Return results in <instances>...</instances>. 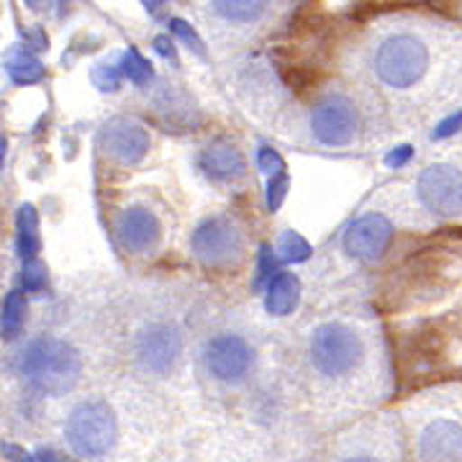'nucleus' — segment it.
<instances>
[{"label": "nucleus", "instance_id": "7", "mask_svg": "<svg viewBox=\"0 0 462 462\" xmlns=\"http://www.w3.org/2000/svg\"><path fill=\"white\" fill-rule=\"evenodd\" d=\"M314 136L327 147H345L357 132V111L345 96H327L311 111Z\"/></svg>", "mask_w": 462, "mask_h": 462}, {"label": "nucleus", "instance_id": "30", "mask_svg": "<svg viewBox=\"0 0 462 462\" xmlns=\"http://www.w3.org/2000/svg\"><path fill=\"white\" fill-rule=\"evenodd\" d=\"M154 50L160 51L162 57H167V60L178 62V51H175V44L170 42V36H157L154 39Z\"/></svg>", "mask_w": 462, "mask_h": 462}, {"label": "nucleus", "instance_id": "8", "mask_svg": "<svg viewBox=\"0 0 462 462\" xmlns=\"http://www.w3.org/2000/svg\"><path fill=\"white\" fill-rule=\"evenodd\" d=\"M203 363L208 367V373L221 383H239L247 378L254 363V352L252 346L236 337V334H218L214 337L206 352H203Z\"/></svg>", "mask_w": 462, "mask_h": 462}, {"label": "nucleus", "instance_id": "3", "mask_svg": "<svg viewBox=\"0 0 462 462\" xmlns=\"http://www.w3.org/2000/svg\"><path fill=\"white\" fill-rule=\"evenodd\" d=\"M427 67H430V51L416 36L409 33L385 39L375 54V72L391 88H411L424 78Z\"/></svg>", "mask_w": 462, "mask_h": 462}, {"label": "nucleus", "instance_id": "12", "mask_svg": "<svg viewBox=\"0 0 462 462\" xmlns=\"http://www.w3.org/2000/svg\"><path fill=\"white\" fill-rule=\"evenodd\" d=\"M160 221L157 216L142 208V206H134L126 208L124 214L118 216L116 221V236H118V245L132 252V254H144L152 252L160 242Z\"/></svg>", "mask_w": 462, "mask_h": 462}, {"label": "nucleus", "instance_id": "15", "mask_svg": "<svg viewBox=\"0 0 462 462\" xmlns=\"http://www.w3.org/2000/svg\"><path fill=\"white\" fill-rule=\"evenodd\" d=\"M300 300V281L293 273H278L275 281L267 285L264 293V309L273 316H288L296 311Z\"/></svg>", "mask_w": 462, "mask_h": 462}, {"label": "nucleus", "instance_id": "13", "mask_svg": "<svg viewBox=\"0 0 462 462\" xmlns=\"http://www.w3.org/2000/svg\"><path fill=\"white\" fill-rule=\"evenodd\" d=\"M419 457L424 462H460L462 427L452 419H437L419 437Z\"/></svg>", "mask_w": 462, "mask_h": 462}, {"label": "nucleus", "instance_id": "27", "mask_svg": "<svg viewBox=\"0 0 462 462\" xmlns=\"http://www.w3.org/2000/svg\"><path fill=\"white\" fill-rule=\"evenodd\" d=\"M257 165H260V170H264V172H270V175H278V172L285 170L282 157L273 147H260V152H257Z\"/></svg>", "mask_w": 462, "mask_h": 462}, {"label": "nucleus", "instance_id": "25", "mask_svg": "<svg viewBox=\"0 0 462 462\" xmlns=\"http://www.w3.org/2000/svg\"><path fill=\"white\" fill-rule=\"evenodd\" d=\"M21 281H23V288H26L29 293H39V291L47 285V267L39 263V260L26 263L23 264V275H21Z\"/></svg>", "mask_w": 462, "mask_h": 462}, {"label": "nucleus", "instance_id": "24", "mask_svg": "<svg viewBox=\"0 0 462 462\" xmlns=\"http://www.w3.org/2000/svg\"><path fill=\"white\" fill-rule=\"evenodd\" d=\"M288 188H291V178H288L285 170L278 172V175H270V180H267V208L273 214L282 206V200L288 196Z\"/></svg>", "mask_w": 462, "mask_h": 462}, {"label": "nucleus", "instance_id": "16", "mask_svg": "<svg viewBox=\"0 0 462 462\" xmlns=\"http://www.w3.org/2000/svg\"><path fill=\"white\" fill-rule=\"evenodd\" d=\"M16 247L23 263H33L39 252V216L33 206H21L16 216Z\"/></svg>", "mask_w": 462, "mask_h": 462}, {"label": "nucleus", "instance_id": "11", "mask_svg": "<svg viewBox=\"0 0 462 462\" xmlns=\"http://www.w3.org/2000/svg\"><path fill=\"white\" fill-rule=\"evenodd\" d=\"M393 242V224L380 214H367L357 218L345 231V249L349 257L373 263L385 254V249Z\"/></svg>", "mask_w": 462, "mask_h": 462}, {"label": "nucleus", "instance_id": "28", "mask_svg": "<svg viewBox=\"0 0 462 462\" xmlns=\"http://www.w3.org/2000/svg\"><path fill=\"white\" fill-rule=\"evenodd\" d=\"M460 129H462V111L460 114L447 116L445 121H439V124H437V129L431 132V139H447V136L457 134Z\"/></svg>", "mask_w": 462, "mask_h": 462}, {"label": "nucleus", "instance_id": "14", "mask_svg": "<svg viewBox=\"0 0 462 462\" xmlns=\"http://www.w3.org/2000/svg\"><path fill=\"white\" fill-rule=\"evenodd\" d=\"M200 172L214 182L239 180L247 172V160L239 149L229 142H211L199 154Z\"/></svg>", "mask_w": 462, "mask_h": 462}, {"label": "nucleus", "instance_id": "6", "mask_svg": "<svg viewBox=\"0 0 462 462\" xmlns=\"http://www.w3.org/2000/svg\"><path fill=\"white\" fill-rule=\"evenodd\" d=\"M419 200L437 216H455L462 211V172L452 165L427 167L416 182Z\"/></svg>", "mask_w": 462, "mask_h": 462}, {"label": "nucleus", "instance_id": "31", "mask_svg": "<svg viewBox=\"0 0 462 462\" xmlns=\"http://www.w3.org/2000/svg\"><path fill=\"white\" fill-rule=\"evenodd\" d=\"M345 462H375V460H370V457H349V460Z\"/></svg>", "mask_w": 462, "mask_h": 462}, {"label": "nucleus", "instance_id": "29", "mask_svg": "<svg viewBox=\"0 0 462 462\" xmlns=\"http://www.w3.org/2000/svg\"><path fill=\"white\" fill-rule=\"evenodd\" d=\"M413 149L409 144H403V147H396L393 152H388L385 154V165L388 167H403L409 160H411Z\"/></svg>", "mask_w": 462, "mask_h": 462}, {"label": "nucleus", "instance_id": "21", "mask_svg": "<svg viewBox=\"0 0 462 462\" xmlns=\"http://www.w3.org/2000/svg\"><path fill=\"white\" fill-rule=\"evenodd\" d=\"M278 252L285 263H306L311 257V245L298 231H285L278 242Z\"/></svg>", "mask_w": 462, "mask_h": 462}, {"label": "nucleus", "instance_id": "2", "mask_svg": "<svg viewBox=\"0 0 462 462\" xmlns=\"http://www.w3.org/2000/svg\"><path fill=\"white\" fill-rule=\"evenodd\" d=\"M69 449L80 457H103L108 455L118 437L114 409L106 401H85L69 413L65 427Z\"/></svg>", "mask_w": 462, "mask_h": 462}, {"label": "nucleus", "instance_id": "20", "mask_svg": "<svg viewBox=\"0 0 462 462\" xmlns=\"http://www.w3.org/2000/svg\"><path fill=\"white\" fill-rule=\"evenodd\" d=\"M121 69L124 75L132 80L134 85H147L152 78H154V69H152V62L147 57H142L136 47H129L124 51V60H121Z\"/></svg>", "mask_w": 462, "mask_h": 462}, {"label": "nucleus", "instance_id": "10", "mask_svg": "<svg viewBox=\"0 0 462 462\" xmlns=\"http://www.w3.org/2000/svg\"><path fill=\"white\" fill-rule=\"evenodd\" d=\"M134 352H136L139 365L147 373H152V375H167L175 367L178 357H180L182 339L172 327L152 324L147 329H142V334L136 337Z\"/></svg>", "mask_w": 462, "mask_h": 462}, {"label": "nucleus", "instance_id": "19", "mask_svg": "<svg viewBox=\"0 0 462 462\" xmlns=\"http://www.w3.org/2000/svg\"><path fill=\"white\" fill-rule=\"evenodd\" d=\"M26 319V298L21 291H11L3 300V337L16 339Z\"/></svg>", "mask_w": 462, "mask_h": 462}, {"label": "nucleus", "instance_id": "23", "mask_svg": "<svg viewBox=\"0 0 462 462\" xmlns=\"http://www.w3.org/2000/svg\"><path fill=\"white\" fill-rule=\"evenodd\" d=\"M275 254H273V249L263 245L260 247V260H257V273H254V281H252V291H263L264 285H270V282L275 281Z\"/></svg>", "mask_w": 462, "mask_h": 462}, {"label": "nucleus", "instance_id": "5", "mask_svg": "<svg viewBox=\"0 0 462 462\" xmlns=\"http://www.w3.org/2000/svg\"><path fill=\"white\" fill-rule=\"evenodd\" d=\"M193 252L208 270H229L242 263L245 239L236 224L226 216L206 218L193 234Z\"/></svg>", "mask_w": 462, "mask_h": 462}, {"label": "nucleus", "instance_id": "9", "mask_svg": "<svg viewBox=\"0 0 462 462\" xmlns=\"http://www.w3.org/2000/svg\"><path fill=\"white\" fill-rule=\"evenodd\" d=\"M100 149L118 165H136L147 157V129L126 116H116L100 129Z\"/></svg>", "mask_w": 462, "mask_h": 462}, {"label": "nucleus", "instance_id": "4", "mask_svg": "<svg viewBox=\"0 0 462 462\" xmlns=\"http://www.w3.org/2000/svg\"><path fill=\"white\" fill-rule=\"evenodd\" d=\"M311 363L329 378H342L363 363V342L345 324H321L311 337Z\"/></svg>", "mask_w": 462, "mask_h": 462}, {"label": "nucleus", "instance_id": "1", "mask_svg": "<svg viewBox=\"0 0 462 462\" xmlns=\"http://www.w3.org/2000/svg\"><path fill=\"white\" fill-rule=\"evenodd\" d=\"M80 355L75 346L54 337H39L23 349L21 357V373L32 383L39 393L47 396H65L75 388L80 378Z\"/></svg>", "mask_w": 462, "mask_h": 462}, {"label": "nucleus", "instance_id": "18", "mask_svg": "<svg viewBox=\"0 0 462 462\" xmlns=\"http://www.w3.org/2000/svg\"><path fill=\"white\" fill-rule=\"evenodd\" d=\"M211 5L218 16L234 23H252L264 14V3H252V0H218Z\"/></svg>", "mask_w": 462, "mask_h": 462}, {"label": "nucleus", "instance_id": "22", "mask_svg": "<svg viewBox=\"0 0 462 462\" xmlns=\"http://www.w3.org/2000/svg\"><path fill=\"white\" fill-rule=\"evenodd\" d=\"M121 72H124V69H118L116 65L100 62V65L93 67L90 80H93V85L98 88L100 93H116V90L121 88Z\"/></svg>", "mask_w": 462, "mask_h": 462}, {"label": "nucleus", "instance_id": "26", "mask_svg": "<svg viewBox=\"0 0 462 462\" xmlns=\"http://www.w3.org/2000/svg\"><path fill=\"white\" fill-rule=\"evenodd\" d=\"M170 32L175 33V36H180L182 42H185L190 50L196 51V54H200V57L206 54V51H203V42H200V36L196 33V29H193L188 21H182V18H170Z\"/></svg>", "mask_w": 462, "mask_h": 462}, {"label": "nucleus", "instance_id": "17", "mask_svg": "<svg viewBox=\"0 0 462 462\" xmlns=\"http://www.w3.org/2000/svg\"><path fill=\"white\" fill-rule=\"evenodd\" d=\"M5 67H8V75H11V80L16 85H33L39 83V80H44V75H47V69L44 65L32 57L29 51H11L8 54V60H5Z\"/></svg>", "mask_w": 462, "mask_h": 462}]
</instances>
